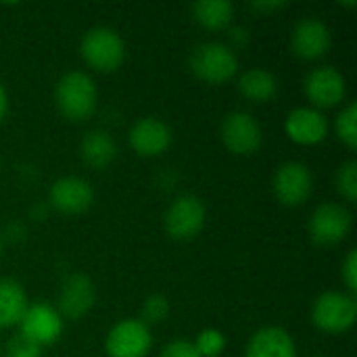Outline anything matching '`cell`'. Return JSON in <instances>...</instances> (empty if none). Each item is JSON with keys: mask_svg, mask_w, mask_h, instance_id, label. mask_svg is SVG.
<instances>
[{"mask_svg": "<svg viewBox=\"0 0 357 357\" xmlns=\"http://www.w3.org/2000/svg\"><path fill=\"white\" fill-rule=\"evenodd\" d=\"M54 105L59 113L73 123L90 119L98 107V88L94 77L79 69L63 73L54 86Z\"/></svg>", "mask_w": 357, "mask_h": 357, "instance_id": "1", "label": "cell"}, {"mask_svg": "<svg viewBox=\"0 0 357 357\" xmlns=\"http://www.w3.org/2000/svg\"><path fill=\"white\" fill-rule=\"evenodd\" d=\"M188 67L201 82L220 86L238 75V54L226 42H201L190 50Z\"/></svg>", "mask_w": 357, "mask_h": 357, "instance_id": "2", "label": "cell"}, {"mask_svg": "<svg viewBox=\"0 0 357 357\" xmlns=\"http://www.w3.org/2000/svg\"><path fill=\"white\" fill-rule=\"evenodd\" d=\"M126 42L121 33L109 25L90 27L79 42V54L84 63L100 73L117 71L126 61Z\"/></svg>", "mask_w": 357, "mask_h": 357, "instance_id": "3", "label": "cell"}, {"mask_svg": "<svg viewBox=\"0 0 357 357\" xmlns=\"http://www.w3.org/2000/svg\"><path fill=\"white\" fill-rule=\"evenodd\" d=\"M357 299L347 291H324L312 303V324L324 335H345L356 326Z\"/></svg>", "mask_w": 357, "mask_h": 357, "instance_id": "4", "label": "cell"}, {"mask_svg": "<svg viewBox=\"0 0 357 357\" xmlns=\"http://www.w3.org/2000/svg\"><path fill=\"white\" fill-rule=\"evenodd\" d=\"M207 222V207L201 197L184 192L176 197L165 213H163V228L169 238L174 241H192L201 234Z\"/></svg>", "mask_w": 357, "mask_h": 357, "instance_id": "5", "label": "cell"}, {"mask_svg": "<svg viewBox=\"0 0 357 357\" xmlns=\"http://www.w3.org/2000/svg\"><path fill=\"white\" fill-rule=\"evenodd\" d=\"M354 228V215L343 203L326 201L320 203L307 222V232L314 245L318 247H335L343 243Z\"/></svg>", "mask_w": 357, "mask_h": 357, "instance_id": "6", "label": "cell"}, {"mask_svg": "<svg viewBox=\"0 0 357 357\" xmlns=\"http://www.w3.org/2000/svg\"><path fill=\"white\" fill-rule=\"evenodd\" d=\"M220 138L232 155L249 157L261 149L264 130L257 117L249 111H230L220 123Z\"/></svg>", "mask_w": 357, "mask_h": 357, "instance_id": "7", "label": "cell"}, {"mask_svg": "<svg viewBox=\"0 0 357 357\" xmlns=\"http://www.w3.org/2000/svg\"><path fill=\"white\" fill-rule=\"evenodd\" d=\"M303 94L310 107L322 111L341 105L347 96V79L333 65H318L303 77Z\"/></svg>", "mask_w": 357, "mask_h": 357, "instance_id": "8", "label": "cell"}, {"mask_svg": "<svg viewBox=\"0 0 357 357\" xmlns=\"http://www.w3.org/2000/svg\"><path fill=\"white\" fill-rule=\"evenodd\" d=\"M272 190L280 205L301 207L314 192V174L303 161H284L272 176Z\"/></svg>", "mask_w": 357, "mask_h": 357, "instance_id": "9", "label": "cell"}, {"mask_svg": "<svg viewBox=\"0 0 357 357\" xmlns=\"http://www.w3.org/2000/svg\"><path fill=\"white\" fill-rule=\"evenodd\" d=\"M153 349V333L138 318H126L111 326L105 337L109 357H149Z\"/></svg>", "mask_w": 357, "mask_h": 357, "instance_id": "10", "label": "cell"}, {"mask_svg": "<svg viewBox=\"0 0 357 357\" xmlns=\"http://www.w3.org/2000/svg\"><path fill=\"white\" fill-rule=\"evenodd\" d=\"M63 331H65V320L61 318L56 307L46 301L29 303L19 322V335L40 345L42 349L54 345L61 339Z\"/></svg>", "mask_w": 357, "mask_h": 357, "instance_id": "11", "label": "cell"}, {"mask_svg": "<svg viewBox=\"0 0 357 357\" xmlns=\"http://www.w3.org/2000/svg\"><path fill=\"white\" fill-rule=\"evenodd\" d=\"M333 31L320 17H303L291 31V50L301 61H320L331 52Z\"/></svg>", "mask_w": 357, "mask_h": 357, "instance_id": "12", "label": "cell"}, {"mask_svg": "<svg viewBox=\"0 0 357 357\" xmlns=\"http://www.w3.org/2000/svg\"><path fill=\"white\" fill-rule=\"evenodd\" d=\"M96 303V287L88 274L75 272L63 278L56 295V312L63 320H82Z\"/></svg>", "mask_w": 357, "mask_h": 357, "instance_id": "13", "label": "cell"}, {"mask_svg": "<svg viewBox=\"0 0 357 357\" xmlns=\"http://www.w3.org/2000/svg\"><path fill=\"white\" fill-rule=\"evenodd\" d=\"M94 203V188L82 176H63L48 190V205L63 215H79Z\"/></svg>", "mask_w": 357, "mask_h": 357, "instance_id": "14", "label": "cell"}, {"mask_svg": "<svg viewBox=\"0 0 357 357\" xmlns=\"http://www.w3.org/2000/svg\"><path fill=\"white\" fill-rule=\"evenodd\" d=\"M128 142L138 157L151 159L163 155L172 146L174 132L167 121L146 115L132 123V128L128 130Z\"/></svg>", "mask_w": 357, "mask_h": 357, "instance_id": "15", "label": "cell"}, {"mask_svg": "<svg viewBox=\"0 0 357 357\" xmlns=\"http://www.w3.org/2000/svg\"><path fill=\"white\" fill-rule=\"evenodd\" d=\"M328 130H331V123L324 111H318L307 105L295 107L284 117V134L289 136V140L301 146H316L324 142L328 136Z\"/></svg>", "mask_w": 357, "mask_h": 357, "instance_id": "16", "label": "cell"}, {"mask_svg": "<svg viewBox=\"0 0 357 357\" xmlns=\"http://www.w3.org/2000/svg\"><path fill=\"white\" fill-rule=\"evenodd\" d=\"M245 357H299V349L287 328L264 326L251 335Z\"/></svg>", "mask_w": 357, "mask_h": 357, "instance_id": "17", "label": "cell"}, {"mask_svg": "<svg viewBox=\"0 0 357 357\" xmlns=\"http://www.w3.org/2000/svg\"><path fill=\"white\" fill-rule=\"evenodd\" d=\"M79 157L92 169H107L117 157V142L109 130L94 128L79 140Z\"/></svg>", "mask_w": 357, "mask_h": 357, "instance_id": "18", "label": "cell"}, {"mask_svg": "<svg viewBox=\"0 0 357 357\" xmlns=\"http://www.w3.org/2000/svg\"><path fill=\"white\" fill-rule=\"evenodd\" d=\"M27 305L29 299L23 284L10 276H2L0 278V331L19 326Z\"/></svg>", "mask_w": 357, "mask_h": 357, "instance_id": "19", "label": "cell"}, {"mask_svg": "<svg viewBox=\"0 0 357 357\" xmlns=\"http://www.w3.org/2000/svg\"><path fill=\"white\" fill-rule=\"evenodd\" d=\"M236 88L251 102H268L278 94L280 84L272 71L261 69V67H253V69L243 71L236 77Z\"/></svg>", "mask_w": 357, "mask_h": 357, "instance_id": "20", "label": "cell"}, {"mask_svg": "<svg viewBox=\"0 0 357 357\" xmlns=\"http://www.w3.org/2000/svg\"><path fill=\"white\" fill-rule=\"evenodd\" d=\"M192 19L207 31H224L234 19V4L230 0H199L190 4Z\"/></svg>", "mask_w": 357, "mask_h": 357, "instance_id": "21", "label": "cell"}, {"mask_svg": "<svg viewBox=\"0 0 357 357\" xmlns=\"http://www.w3.org/2000/svg\"><path fill=\"white\" fill-rule=\"evenodd\" d=\"M335 134L337 138L349 149V151H356L357 146V105L351 100L347 102L335 117Z\"/></svg>", "mask_w": 357, "mask_h": 357, "instance_id": "22", "label": "cell"}, {"mask_svg": "<svg viewBox=\"0 0 357 357\" xmlns=\"http://www.w3.org/2000/svg\"><path fill=\"white\" fill-rule=\"evenodd\" d=\"M335 188L337 192L347 201V203H356L357 201V161L349 159L345 163L339 165V169L335 172Z\"/></svg>", "mask_w": 357, "mask_h": 357, "instance_id": "23", "label": "cell"}, {"mask_svg": "<svg viewBox=\"0 0 357 357\" xmlns=\"http://www.w3.org/2000/svg\"><path fill=\"white\" fill-rule=\"evenodd\" d=\"M192 343H195V347H197L201 357H220L224 354L226 345H228V339L220 328L209 326V328H203Z\"/></svg>", "mask_w": 357, "mask_h": 357, "instance_id": "24", "label": "cell"}, {"mask_svg": "<svg viewBox=\"0 0 357 357\" xmlns=\"http://www.w3.org/2000/svg\"><path fill=\"white\" fill-rule=\"evenodd\" d=\"M167 316H169V299L161 293H153L142 301L138 320L151 328L153 324H161Z\"/></svg>", "mask_w": 357, "mask_h": 357, "instance_id": "25", "label": "cell"}, {"mask_svg": "<svg viewBox=\"0 0 357 357\" xmlns=\"http://www.w3.org/2000/svg\"><path fill=\"white\" fill-rule=\"evenodd\" d=\"M2 354L4 357H44V349L17 333L2 345Z\"/></svg>", "mask_w": 357, "mask_h": 357, "instance_id": "26", "label": "cell"}, {"mask_svg": "<svg viewBox=\"0 0 357 357\" xmlns=\"http://www.w3.org/2000/svg\"><path fill=\"white\" fill-rule=\"evenodd\" d=\"M341 280L345 284V291L347 293H354L357 291V251L356 249H349L343 264H341Z\"/></svg>", "mask_w": 357, "mask_h": 357, "instance_id": "27", "label": "cell"}, {"mask_svg": "<svg viewBox=\"0 0 357 357\" xmlns=\"http://www.w3.org/2000/svg\"><path fill=\"white\" fill-rule=\"evenodd\" d=\"M159 357H201L195 343L188 339H174L165 343L159 351Z\"/></svg>", "mask_w": 357, "mask_h": 357, "instance_id": "28", "label": "cell"}, {"mask_svg": "<svg viewBox=\"0 0 357 357\" xmlns=\"http://www.w3.org/2000/svg\"><path fill=\"white\" fill-rule=\"evenodd\" d=\"M251 40V33L245 25H236V27H230V33H228V46L236 52V50H243Z\"/></svg>", "mask_w": 357, "mask_h": 357, "instance_id": "29", "label": "cell"}, {"mask_svg": "<svg viewBox=\"0 0 357 357\" xmlns=\"http://www.w3.org/2000/svg\"><path fill=\"white\" fill-rule=\"evenodd\" d=\"M287 4L289 2H284V0H257V2H251L249 8L255 13H261V15H270V13L287 8Z\"/></svg>", "mask_w": 357, "mask_h": 357, "instance_id": "30", "label": "cell"}, {"mask_svg": "<svg viewBox=\"0 0 357 357\" xmlns=\"http://www.w3.org/2000/svg\"><path fill=\"white\" fill-rule=\"evenodd\" d=\"M8 92H6V88H4V84L0 82V123L4 121V117L8 115Z\"/></svg>", "mask_w": 357, "mask_h": 357, "instance_id": "31", "label": "cell"}, {"mask_svg": "<svg viewBox=\"0 0 357 357\" xmlns=\"http://www.w3.org/2000/svg\"><path fill=\"white\" fill-rule=\"evenodd\" d=\"M2 251H4V238H2V234H0V257H2Z\"/></svg>", "mask_w": 357, "mask_h": 357, "instance_id": "32", "label": "cell"}, {"mask_svg": "<svg viewBox=\"0 0 357 357\" xmlns=\"http://www.w3.org/2000/svg\"><path fill=\"white\" fill-rule=\"evenodd\" d=\"M0 354H2V341H0Z\"/></svg>", "mask_w": 357, "mask_h": 357, "instance_id": "33", "label": "cell"}, {"mask_svg": "<svg viewBox=\"0 0 357 357\" xmlns=\"http://www.w3.org/2000/svg\"><path fill=\"white\" fill-rule=\"evenodd\" d=\"M316 357H326V356H316Z\"/></svg>", "mask_w": 357, "mask_h": 357, "instance_id": "34", "label": "cell"}]
</instances>
